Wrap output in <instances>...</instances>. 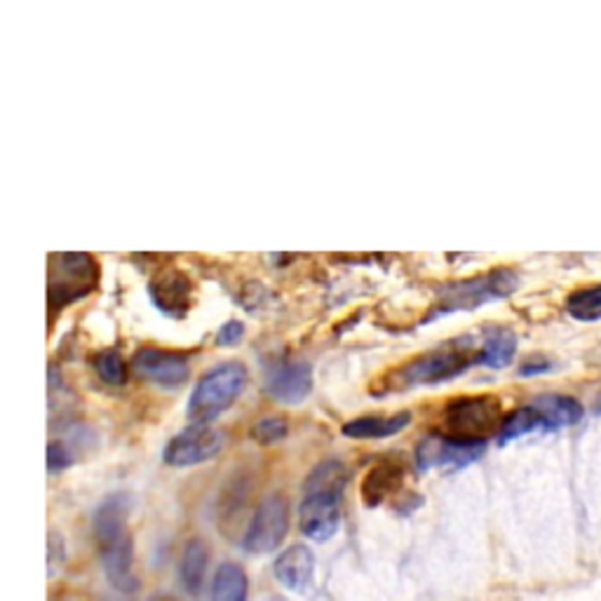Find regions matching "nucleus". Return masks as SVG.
I'll use <instances>...</instances> for the list:
<instances>
[{
	"label": "nucleus",
	"instance_id": "aec40b11",
	"mask_svg": "<svg viewBox=\"0 0 601 601\" xmlns=\"http://www.w3.org/2000/svg\"><path fill=\"white\" fill-rule=\"evenodd\" d=\"M249 580L236 561H226L211 578V601H247Z\"/></svg>",
	"mask_w": 601,
	"mask_h": 601
},
{
	"label": "nucleus",
	"instance_id": "5701e85b",
	"mask_svg": "<svg viewBox=\"0 0 601 601\" xmlns=\"http://www.w3.org/2000/svg\"><path fill=\"white\" fill-rule=\"evenodd\" d=\"M567 310L573 320L594 322L601 318V284L578 289L567 299Z\"/></svg>",
	"mask_w": 601,
	"mask_h": 601
},
{
	"label": "nucleus",
	"instance_id": "f8f14e48",
	"mask_svg": "<svg viewBox=\"0 0 601 601\" xmlns=\"http://www.w3.org/2000/svg\"><path fill=\"white\" fill-rule=\"evenodd\" d=\"M266 393L280 404H301L313 393V366L305 360L276 364L266 376Z\"/></svg>",
	"mask_w": 601,
	"mask_h": 601
},
{
	"label": "nucleus",
	"instance_id": "a211bd4d",
	"mask_svg": "<svg viewBox=\"0 0 601 601\" xmlns=\"http://www.w3.org/2000/svg\"><path fill=\"white\" fill-rule=\"evenodd\" d=\"M517 351V336L510 332V329L494 327L484 336L481 351H477V364L491 366V370H502L508 366L515 358Z\"/></svg>",
	"mask_w": 601,
	"mask_h": 601
},
{
	"label": "nucleus",
	"instance_id": "f03ea898",
	"mask_svg": "<svg viewBox=\"0 0 601 601\" xmlns=\"http://www.w3.org/2000/svg\"><path fill=\"white\" fill-rule=\"evenodd\" d=\"M473 364H477V353H470V348L456 341L454 345L437 348L433 353L400 364L395 372H391V376H385L381 393H406L412 387L449 381L465 370H470Z\"/></svg>",
	"mask_w": 601,
	"mask_h": 601
},
{
	"label": "nucleus",
	"instance_id": "cd10ccee",
	"mask_svg": "<svg viewBox=\"0 0 601 601\" xmlns=\"http://www.w3.org/2000/svg\"><path fill=\"white\" fill-rule=\"evenodd\" d=\"M552 370V362L548 358L542 355H531L525 364L519 366V374L521 376H538V374H546Z\"/></svg>",
	"mask_w": 601,
	"mask_h": 601
},
{
	"label": "nucleus",
	"instance_id": "4468645a",
	"mask_svg": "<svg viewBox=\"0 0 601 601\" xmlns=\"http://www.w3.org/2000/svg\"><path fill=\"white\" fill-rule=\"evenodd\" d=\"M276 578L278 583L292 592H305L313 583L315 576V555L308 546H289L278 559H276Z\"/></svg>",
	"mask_w": 601,
	"mask_h": 601
},
{
	"label": "nucleus",
	"instance_id": "393cba45",
	"mask_svg": "<svg viewBox=\"0 0 601 601\" xmlns=\"http://www.w3.org/2000/svg\"><path fill=\"white\" fill-rule=\"evenodd\" d=\"M94 366H96V374L102 376V381H106L111 385L127 383L129 370H127V362L123 360L121 353L104 351L94 358Z\"/></svg>",
	"mask_w": 601,
	"mask_h": 601
},
{
	"label": "nucleus",
	"instance_id": "423d86ee",
	"mask_svg": "<svg viewBox=\"0 0 601 601\" xmlns=\"http://www.w3.org/2000/svg\"><path fill=\"white\" fill-rule=\"evenodd\" d=\"M484 452H487V442L475 439H456L449 435H431L425 437L416 449V470L431 473L435 468L444 470H463L468 465L477 463Z\"/></svg>",
	"mask_w": 601,
	"mask_h": 601
},
{
	"label": "nucleus",
	"instance_id": "f257e3e1",
	"mask_svg": "<svg viewBox=\"0 0 601 601\" xmlns=\"http://www.w3.org/2000/svg\"><path fill=\"white\" fill-rule=\"evenodd\" d=\"M129 508L132 500L127 494H113L100 502V508L94 510L92 519L102 567L106 571L108 583L121 592L137 590V578L132 573L134 542L127 529Z\"/></svg>",
	"mask_w": 601,
	"mask_h": 601
},
{
	"label": "nucleus",
	"instance_id": "c85d7f7f",
	"mask_svg": "<svg viewBox=\"0 0 601 601\" xmlns=\"http://www.w3.org/2000/svg\"><path fill=\"white\" fill-rule=\"evenodd\" d=\"M151 601H177V599H172V597H167V594H160V597H153Z\"/></svg>",
	"mask_w": 601,
	"mask_h": 601
},
{
	"label": "nucleus",
	"instance_id": "9b49d317",
	"mask_svg": "<svg viewBox=\"0 0 601 601\" xmlns=\"http://www.w3.org/2000/svg\"><path fill=\"white\" fill-rule=\"evenodd\" d=\"M132 370L144 381L163 387H179L190 376V364L186 355L163 351V348H139L132 358Z\"/></svg>",
	"mask_w": 601,
	"mask_h": 601
},
{
	"label": "nucleus",
	"instance_id": "412c9836",
	"mask_svg": "<svg viewBox=\"0 0 601 601\" xmlns=\"http://www.w3.org/2000/svg\"><path fill=\"white\" fill-rule=\"evenodd\" d=\"M531 433H546V428H542V418L536 412V406L527 404V406H519V410L510 412L506 418H502V425L498 431V444L500 447H506V444H510L519 437H527Z\"/></svg>",
	"mask_w": 601,
	"mask_h": 601
},
{
	"label": "nucleus",
	"instance_id": "c756f323",
	"mask_svg": "<svg viewBox=\"0 0 601 601\" xmlns=\"http://www.w3.org/2000/svg\"><path fill=\"white\" fill-rule=\"evenodd\" d=\"M594 412H599L601 414V397L597 400V404H594Z\"/></svg>",
	"mask_w": 601,
	"mask_h": 601
},
{
	"label": "nucleus",
	"instance_id": "39448f33",
	"mask_svg": "<svg viewBox=\"0 0 601 601\" xmlns=\"http://www.w3.org/2000/svg\"><path fill=\"white\" fill-rule=\"evenodd\" d=\"M500 402L494 395H473L454 400L444 412V425L449 437L487 442V435L500 431Z\"/></svg>",
	"mask_w": 601,
	"mask_h": 601
},
{
	"label": "nucleus",
	"instance_id": "6e6552de",
	"mask_svg": "<svg viewBox=\"0 0 601 601\" xmlns=\"http://www.w3.org/2000/svg\"><path fill=\"white\" fill-rule=\"evenodd\" d=\"M289 531V502L282 496H268L251 517L245 533V550L268 555L282 546Z\"/></svg>",
	"mask_w": 601,
	"mask_h": 601
},
{
	"label": "nucleus",
	"instance_id": "4be33fe9",
	"mask_svg": "<svg viewBox=\"0 0 601 601\" xmlns=\"http://www.w3.org/2000/svg\"><path fill=\"white\" fill-rule=\"evenodd\" d=\"M348 487V470L341 460H324L308 475L303 491H334L343 494Z\"/></svg>",
	"mask_w": 601,
	"mask_h": 601
},
{
	"label": "nucleus",
	"instance_id": "a878e982",
	"mask_svg": "<svg viewBox=\"0 0 601 601\" xmlns=\"http://www.w3.org/2000/svg\"><path fill=\"white\" fill-rule=\"evenodd\" d=\"M287 431H289V425L284 418L268 416L251 425V437H255L259 444H276L287 437Z\"/></svg>",
	"mask_w": 601,
	"mask_h": 601
},
{
	"label": "nucleus",
	"instance_id": "7ed1b4c3",
	"mask_svg": "<svg viewBox=\"0 0 601 601\" xmlns=\"http://www.w3.org/2000/svg\"><path fill=\"white\" fill-rule=\"evenodd\" d=\"M519 284V276L512 268H496L468 280H456L437 287V305L425 315L423 322L437 320L442 315L458 313V310H475L484 303L510 297Z\"/></svg>",
	"mask_w": 601,
	"mask_h": 601
},
{
	"label": "nucleus",
	"instance_id": "0eeeda50",
	"mask_svg": "<svg viewBox=\"0 0 601 601\" xmlns=\"http://www.w3.org/2000/svg\"><path fill=\"white\" fill-rule=\"evenodd\" d=\"M224 433L209 423H193L190 428L174 435L163 452V460L172 468H190L215 458L224 447Z\"/></svg>",
	"mask_w": 601,
	"mask_h": 601
},
{
	"label": "nucleus",
	"instance_id": "20e7f679",
	"mask_svg": "<svg viewBox=\"0 0 601 601\" xmlns=\"http://www.w3.org/2000/svg\"><path fill=\"white\" fill-rule=\"evenodd\" d=\"M247 385V370L240 362H224L209 370L193 387L186 414L193 423H211L238 402Z\"/></svg>",
	"mask_w": 601,
	"mask_h": 601
},
{
	"label": "nucleus",
	"instance_id": "1a4fd4ad",
	"mask_svg": "<svg viewBox=\"0 0 601 601\" xmlns=\"http://www.w3.org/2000/svg\"><path fill=\"white\" fill-rule=\"evenodd\" d=\"M96 261L90 255L56 257V280H50V305H64L96 287Z\"/></svg>",
	"mask_w": 601,
	"mask_h": 601
},
{
	"label": "nucleus",
	"instance_id": "dca6fc26",
	"mask_svg": "<svg viewBox=\"0 0 601 601\" xmlns=\"http://www.w3.org/2000/svg\"><path fill=\"white\" fill-rule=\"evenodd\" d=\"M531 404L540 414L546 433L569 428V425H576L583 418V406H580L578 400L567 395H540Z\"/></svg>",
	"mask_w": 601,
	"mask_h": 601
},
{
	"label": "nucleus",
	"instance_id": "b1692460",
	"mask_svg": "<svg viewBox=\"0 0 601 601\" xmlns=\"http://www.w3.org/2000/svg\"><path fill=\"white\" fill-rule=\"evenodd\" d=\"M83 439H85L83 433H77V435H71V439H56V442L48 444V470H50V475L64 473L66 468H71V465L75 463V449L81 447Z\"/></svg>",
	"mask_w": 601,
	"mask_h": 601
},
{
	"label": "nucleus",
	"instance_id": "6ab92c4d",
	"mask_svg": "<svg viewBox=\"0 0 601 601\" xmlns=\"http://www.w3.org/2000/svg\"><path fill=\"white\" fill-rule=\"evenodd\" d=\"M209 564V550L200 538H193L186 542L182 555V583L188 594L198 597L205 588V573Z\"/></svg>",
	"mask_w": 601,
	"mask_h": 601
},
{
	"label": "nucleus",
	"instance_id": "f3484780",
	"mask_svg": "<svg viewBox=\"0 0 601 601\" xmlns=\"http://www.w3.org/2000/svg\"><path fill=\"white\" fill-rule=\"evenodd\" d=\"M412 423L410 412H400L393 416H360L343 425V435L351 439H385L402 433Z\"/></svg>",
	"mask_w": 601,
	"mask_h": 601
},
{
	"label": "nucleus",
	"instance_id": "ddd939ff",
	"mask_svg": "<svg viewBox=\"0 0 601 601\" xmlns=\"http://www.w3.org/2000/svg\"><path fill=\"white\" fill-rule=\"evenodd\" d=\"M148 297L155 303V308L163 310L165 315L182 320L186 318L193 303L190 278L177 268H167L160 276H155L148 282Z\"/></svg>",
	"mask_w": 601,
	"mask_h": 601
},
{
	"label": "nucleus",
	"instance_id": "bb28decb",
	"mask_svg": "<svg viewBox=\"0 0 601 601\" xmlns=\"http://www.w3.org/2000/svg\"><path fill=\"white\" fill-rule=\"evenodd\" d=\"M242 339H245V324L240 320H228L226 324H221V329L217 332L219 348H232V345H238Z\"/></svg>",
	"mask_w": 601,
	"mask_h": 601
},
{
	"label": "nucleus",
	"instance_id": "2eb2a0df",
	"mask_svg": "<svg viewBox=\"0 0 601 601\" xmlns=\"http://www.w3.org/2000/svg\"><path fill=\"white\" fill-rule=\"evenodd\" d=\"M404 484V468L397 460H381L362 479V500L366 508H379L387 498H393Z\"/></svg>",
	"mask_w": 601,
	"mask_h": 601
},
{
	"label": "nucleus",
	"instance_id": "9d476101",
	"mask_svg": "<svg viewBox=\"0 0 601 601\" xmlns=\"http://www.w3.org/2000/svg\"><path fill=\"white\" fill-rule=\"evenodd\" d=\"M341 496L334 491H303L299 508V527L310 538L324 542L341 527Z\"/></svg>",
	"mask_w": 601,
	"mask_h": 601
}]
</instances>
